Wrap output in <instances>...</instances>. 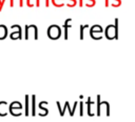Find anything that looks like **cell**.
Segmentation results:
<instances>
[{
	"mask_svg": "<svg viewBox=\"0 0 135 122\" xmlns=\"http://www.w3.org/2000/svg\"><path fill=\"white\" fill-rule=\"evenodd\" d=\"M24 100H25V116H28L30 115V96L28 95H25L24 97Z\"/></svg>",
	"mask_w": 135,
	"mask_h": 122,
	"instance_id": "9c48e42d",
	"label": "cell"
},
{
	"mask_svg": "<svg viewBox=\"0 0 135 122\" xmlns=\"http://www.w3.org/2000/svg\"><path fill=\"white\" fill-rule=\"evenodd\" d=\"M22 104L19 101H14L8 105V113L15 117H19L22 115Z\"/></svg>",
	"mask_w": 135,
	"mask_h": 122,
	"instance_id": "7a4b0ae2",
	"label": "cell"
},
{
	"mask_svg": "<svg viewBox=\"0 0 135 122\" xmlns=\"http://www.w3.org/2000/svg\"><path fill=\"white\" fill-rule=\"evenodd\" d=\"M84 27H85V26L80 25V40L83 39V29H84Z\"/></svg>",
	"mask_w": 135,
	"mask_h": 122,
	"instance_id": "7c38bea8",
	"label": "cell"
},
{
	"mask_svg": "<svg viewBox=\"0 0 135 122\" xmlns=\"http://www.w3.org/2000/svg\"><path fill=\"white\" fill-rule=\"evenodd\" d=\"M8 103L6 101H0V117H4L8 114Z\"/></svg>",
	"mask_w": 135,
	"mask_h": 122,
	"instance_id": "5b68a950",
	"label": "cell"
},
{
	"mask_svg": "<svg viewBox=\"0 0 135 122\" xmlns=\"http://www.w3.org/2000/svg\"><path fill=\"white\" fill-rule=\"evenodd\" d=\"M31 105H32L31 115L34 117V116H36V95L31 96Z\"/></svg>",
	"mask_w": 135,
	"mask_h": 122,
	"instance_id": "52a82bcc",
	"label": "cell"
},
{
	"mask_svg": "<svg viewBox=\"0 0 135 122\" xmlns=\"http://www.w3.org/2000/svg\"><path fill=\"white\" fill-rule=\"evenodd\" d=\"M61 27L57 24H52L47 27V30H46V35L47 37L51 39V40H57L61 37Z\"/></svg>",
	"mask_w": 135,
	"mask_h": 122,
	"instance_id": "6da1fadb",
	"label": "cell"
},
{
	"mask_svg": "<svg viewBox=\"0 0 135 122\" xmlns=\"http://www.w3.org/2000/svg\"><path fill=\"white\" fill-rule=\"evenodd\" d=\"M80 103V116H83V102H79Z\"/></svg>",
	"mask_w": 135,
	"mask_h": 122,
	"instance_id": "4fadbf2b",
	"label": "cell"
},
{
	"mask_svg": "<svg viewBox=\"0 0 135 122\" xmlns=\"http://www.w3.org/2000/svg\"><path fill=\"white\" fill-rule=\"evenodd\" d=\"M77 104H78V102H77V101H75V102H74V106H73V107H70V104L68 105V109H69V111H70V116H71V117H72V116H74V111L76 110Z\"/></svg>",
	"mask_w": 135,
	"mask_h": 122,
	"instance_id": "30bf717a",
	"label": "cell"
},
{
	"mask_svg": "<svg viewBox=\"0 0 135 122\" xmlns=\"http://www.w3.org/2000/svg\"><path fill=\"white\" fill-rule=\"evenodd\" d=\"M11 28L12 29H14L15 32H13V33H11V35H9V38L12 39V40H21L22 39V28H21V26L19 25V24H13L12 26H11Z\"/></svg>",
	"mask_w": 135,
	"mask_h": 122,
	"instance_id": "3957f363",
	"label": "cell"
},
{
	"mask_svg": "<svg viewBox=\"0 0 135 122\" xmlns=\"http://www.w3.org/2000/svg\"><path fill=\"white\" fill-rule=\"evenodd\" d=\"M72 26V19H66L65 21H64V23H63V25H62V27H63V30H64V33H63V36H64V40H68V38H69V27H71Z\"/></svg>",
	"mask_w": 135,
	"mask_h": 122,
	"instance_id": "277c9868",
	"label": "cell"
},
{
	"mask_svg": "<svg viewBox=\"0 0 135 122\" xmlns=\"http://www.w3.org/2000/svg\"><path fill=\"white\" fill-rule=\"evenodd\" d=\"M46 105H47V102H46V101H41V102H39V104H38L39 109L44 111V116H46V115L49 114V109L45 107Z\"/></svg>",
	"mask_w": 135,
	"mask_h": 122,
	"instance_id": "ba28073f",
	"label": "cell"
},
{
	"mask_svg": "<svg viewBox=\"0 0 135 122\" xmlns=\"http://www.w3.org/2000/svg\"><path fill=\"white\" fill-rule=\"evenodd\" d=\"M4 3H5V0H0V12L2 11V8L4 6Z\"/></svg>",
	"mask_w": 135,
	"mask_h": 122,
	"instance_id": "5bb4252c",
	"label": "cell"
},
{
	"mask_svg": "<svg viewBox=\"0 0 135 122\" xmlns=\"http://www.w3.org/2000/svg\"><path fill=\"white\" fill-rule=\"evenodd\" d=\"M69 104H70V103L66 101V102L64 103L63 108H60V109H59V114H60V116H61V117H63V116H64V111H65V109L68 108V105H69Z\"/></svg>",
	"mask_w": 135,
	"mask_h": 122,
	"instance_id": "8fae6325",
	"label": "cell"
},
{
	"mask_svg": "<svg viewBox=\"0 0 135 122\" xmlns=\"http://www.w3.org/2000/svg\"><path fill=\"white\" fill-rule=\"evenodd\" d=\"M8 36V29L6 25L0 24V40H4Z\"/></svg>",
	"mask_w": 135,
	"mask_h": 122,
	"instance_id": "8992f818",
	"label": "cell"
}]
</instances>
